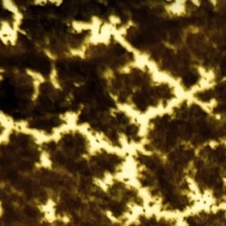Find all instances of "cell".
Wrapping results in <instances>:
<instances>
[{
  "instance_id": "obj_5",
  "label": "cell",
  "mask_w": 226,
  "mask_h": 226,
  "mask_svg": "<svg viewBox=\"0 0 226 226\" xmlns=\"http://www.w3.org/2000/svg\"><path fill=\"white\" fill-rule=\"evenodd\" d=\"M182 226H226V206L199 204L181 217Z\"/></svg>"
},
{
  "instance_id": "obj_3",
  "label": "cell",
  "mask_w": 226,
  "mask_h": 226,
  "mask_svg": "<svg viewBox=\"0 0 226 226\" xmlns=\"http://www.w3.org/2000/svg\"><path fill=\"white\" fill-rule=\"evenodd\" d=\"M107 84L116 104L143 120L170 108L184 96L172 81L141 58L111 74Z\"/></svg>"
},
{
  "instance_id": "obj_4",
  "label": "cell",
  "mask_w": 226,
  "mask_h": 226,
  "mask_svg": "<svg viewBox=\"0 0 226 226\" xmlns=\"http://www.w3.org/2000/svg\"><path fill=\"white\" fill-rule=\"evenodd\" d=\"M188 178L200 204L226 206V142L196 151Z\"/></svg>"
},
{
  "instance_id": "obj_1",
  "label": "cell",
  "mask_w": 226,
  "mask_h": 226,
  "mask_svg": "<svg viewBox=\"0 0 226 226\" xmlns=\"http://www.w3.org/2000/svg\"><path fill=\"white\" fill-rule=\"evenodd\" d=\"M144 121L141 148L160 155L226 142L225 121L190 95L182 96L170 108Z\"/></svg>"
},
{
  "instance_id": "obj_2",
  "label": "cell",
  "mask_w": 226,
  "mask_h": 226,
  "mask_svg": "<svg viewBox=\"0 0 226 226\" xmlns=\"http://www.w3.org/2000/svg\"><path fill=\"white\" fill-rule=\"evenodd\" d=\"M129 171L149 209L182 217L200 204L187 172L160 154L135 150L130 155Z\"/></svg>"
}]
</instances>
